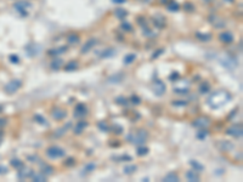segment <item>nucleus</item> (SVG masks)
Here are the masks:
<instances>
[{
  "label": "nucleus",
  "mask_w": 243,
  "mask_h": 182,
  "mask_svg": "<svg viewBox=\"0 0 243 182\" xmlns=\"http://www.w3.org/2000/svg\"><path fill=\"white\" fill-rule=\"evenodd\" d=\"M230 100H231V95H230L227 91H225V90H220V91H216V92H214V94H212L209 96L208 105L212 108L216 109V108L224 106L225 103L227 101H230Z\"/></svg>",
  "instance_id": "nucleus-1"
},
{
  "label": "nucleus",
  "mask_w": 243,
  "mask_h": 182,
  "mask_svg": "<svg viewBox=\"0 0 243 182\" xmlns=\"http://www.w3.org/2000/svg\"><path fill=\"white\" fill-rule=\"evenodd\" d=\"M148 137V134L145 130H139L136 132H131L126 136V140L134 145H144Z\"/></svg>",
  "instance_id": "nucleus-2"
},
{
  "label": "nucleus",
  "mask_w": 243,
  "mask_h": 182,
  "mask_svg": "<svg viewBox=\"0 0 243 182\" xmlns=\"http://www.w3.org/2000/svg\"><path fill=\"white\" fill-rule=\"evenodd\" d=\"M219 61H220V63L223 64V66L225 67V68H227V69H230V71H232V69H235L236 67H237V60L235 58V57H232V56H230V55H223L220 58H219Z\"/></svg>",
  "instance_id": "nucleus-3"
},
{
  "label": "nucleus",
  "mask_w": 243,
  "mask_h": 182,
  "mask_svg": "<svg viewBox=\"0 0 243 182\" xmlns=\"http://www.w3.org/2000/svg\"><path fill=\"white\" fill-rule=\"evenodd\" d=\"M66 154L65 149H62L61 147L57 146H51L46 149V155L50 159H57V158H62L63 155Z\"/></svg>",
  "instance_id": "nucleus-4"
},
{
  "label": "nucleus",
  "mask_w": 243,
  "mask_h": 182,
  "mask_svg": "<svg viewBox=\"0 0 243 182\" xmlns=\"http://www.w3.org/2000/svg\"><path fill=\"white\" fill-rule=\"evenodd\" d=\"M151 89H152V91L155 92L157 96H162V95H164V92L167 91V86H165V84L162 82V80H155L152 83V85H151Z\"/></svg>",
  "instance_id": "nucleus-5"
},
{
  "label": "nucleus",
  "mask_w": 243,
  "mask_h": 182,
  "mask_svg": "<svg viewBox=\"0 0 243 182\" xmlns=\"http://www.w3.org/2000/svg\"><path fill=\"white\" fill-rule=\"evenodd\" d=\"M209 125H210V119L207 118V116H198L197 119L193 120V126L198 129H206Z\"/></svg>",
  "instance_id": "nucleus-6"
},
{
  "label": "nucleus",
  "mask_w": 243,
  "mask_h": 182,
  "mask_svg": "<svg viewBox=\"0 0 243 182\" xmlns=\"http://www.w3.org/2000/svg\"><path fill=\"white\" fill-rule=\"evenodd\" d=\"M88 113V108L86 106L84 105V103H78V105L75 106L74 108V118H83V116H85Z\"/></svg>",
  "instance_id": "nucleus-7"
},
{
  "label": "nucleus",
  "mask_w": 243,
  "mask_h": 182,
  "mask_svg": "<svg viewBox=\"0 0 243 182\" xmlns=\"http://www.w3.org/2000/svg\"><path fill=\"white\" fill-rule=\"evenodd\" d=\"M242 132H243V130L241 125H232L226 130V134L230 136H234V137H241Z\"/></svg>",
  "instance_id": "nucleus-8"
},
{
  "label": "nucleus",
  "mask_w": 243,
  "mask_h": 182,
  "mask_svg": "<svg viewBox=\"0 0 243 182\" xmlns=\"http://www.w3.org/2000/svg\"><path fill=\"white\" fill-rule=\"evenodd\" d=\"M51 115H53V118L55 120H62V119H65L66 118V115H67V112L65 109H62V108H54L53 109V113H51Z\"/></svg>",
  "instance_id": "nucleus-9"
},
{
  "label": "nucleus",
  "mask_w": 243,
  "mask_h": 182,
  "mask_svg": "<svg viewBox=\"0 0 243 182\" xmlns=\"http://www.w3.org/2000/svg\"><path fill=\"white\" fill-rule=\"evenodd\" d=\"M21 82L20 80H12V82H10L7 85H6V87H5V90L7 91L9 94H14L15 91H17L20 87H21Z\"/></svg>",
  "instance_id": "nucleus-10"
},
{
  "label": "nucleus",
  "mask_w": 243,
  "mask_h": 182,
  "mask_svg": "<svg viewBox=\"0 0 243 182\" xmlns=\"http://www.w3.org/2000/svg\"><path fill=\"white\" fill-rule=\"evenodd\" d=\"M219 40L224 44H231L234 41V35L230 32H224V33L219 34Z\"/></svg>",
  "instance_id": "nucleus-11"
},
{
  "label": "nucleus",
  "mask_w": 243,
  "mask_h": 182,
  "mask_svg": "<svg viewBox=\"0 0 243 182\" xmlns=\"http://www.w3.org/2000/svg\"><path fill=\"white\" fill-rule=\"evenodd\" d=\"M86 126H88V123H86L85 120H80V122H78V123L75 124V126H74V129H73V131H74V134L79 135V134H82V132L84 131Z\"/></svg>",
  "instance_id": "nucleus-12"
},
{
  "label": "nucleus",
  "mask_w": 243,
  "mask_h": 182,
  "mask_svg": "<svg viewBox=\"0 0 243 182\" xmlns=\"http://www.w3.org/2000/svg\"><path fill=\"white\" fill-rule=\"evenodd\" d=\"M95 43H96L95 39H89V40L83 45V47H82V50H80V52H82V54H86V52H89V51H90V50L94 47Z\"/></svg>",
  "instance_id": "nucleus-13"
},
{
  "label": "nucleus",
  "mask_w": 243,
  "mask_h": 182,
  "mask_svg": "<svg viewBox=\"0 0 243 182\" xmlns=\"http://www.w3.org/2000/svg\"><path fill=\"white\" fill-rule=\"evenodd\" d=\"M218 147L223 152H230V151L234 149V145L231 143V142H228V141H221L220 143L218 145Z\"/></svg>",
  "instance_id": "nucleus-14"
},
{
  "label": "nucleus",
  "mask_w": 243,
  "mask_h": 182,
  "mask_svg": "<svg viewBox=\"0 0 243 182\" xmlns=\"http://www.w3.org/2000/svg\"><path fill=\"white\" fill-rule=\"evenodd\" d=\"M186 178L188 180V181H191V182H197V181H199V174H198V171H196V170H190V171H187L186 173Z\"/></svg>",
  "instance_id": "nucleus-15"
},
{
  "label": "nucleus",
  "mask_w": 243,
  "mask_h": 182,
  "mask_svg": "<svg viewBox=\"0 0 243 182\" xmlns=\"http://www.w3.org/2000/svg\"><path fill=\"white\" fill-rule=\"evenodd\" d=\"M68 50V47L67 46H65V47H58V49H51V50H49L47 51V54L50 55V56H58V55H62L63 52H66V51Z\"/></svg>",
  "instance_id": "nucleus-16"
},
{
  "label": "nucleus",
  "mask_w": 243,
  "mask_h": 182,
  "mask_svg": "<svg viewBox=\"0 0 243 182\" xmlns=\"http://www.w3.org/2000/svg\"><path fill=\"white\" fill-rule=\"evenodd\" d=\"M209 21L213 23V25H214L215 28H223V27H225V22L221 21L218 16H213V17H210Z\"/></svg>",
  "instance_id": "nucleus-17"
},
{
  "label": "nucleus",
  "mask_w": 243,
  "mask_h": 182,
  "mask_svg": "<svg viewBox=\"0 0 243 182\" xmlns=\"http://www.w3.org/2000/svg\"><path fill=\"white\" fill-rule=\"evenodd\" d=\"M198 91H199V94H202V95L209 94V91H210V85H209V83H202V84H199Z\"/></svg>",
  "instance_id": "nucleus-18"
},
{
  "label": "nucleus",
  "mask_w": 243,
  "mask_h": 182,
  "mask_svg": "<svg viewBox=\"0 0 243 182\" xmlns=\"http://www.w3.org/2000/svg\"><path fill=\"white\" fill-rule=\"evenodd\" d=\"M67 41H68L69 45H77V44H79L80 38H79V35H77V34H71L67 38Z\"/></svg>",
  "instance_id": "nucleus-19"
},
{
  "label": "nucleus",
  "mask_w": 243,
  "mask_h": 182,
  "mask_svg": "<svg viewBox=\"0 0 243 182\" xmlns=\"http://www.w3.org/2000/svg\"><path fill=\"white\" fill-rule=\"evenodd\" d=\"M32 175H33V171L31 170V169H28V167L22 169V170L18 173V177L20 178H27V177H29Z\"/></svg>",
  "instance_id": "nucleus-20"
},
{
  "label": "nucleus",
  "mask_w": 243,
  "mask_h": 182,
  "mask_svg": "<svg viewBox=\"0 0 243 182\" xmlns=\"http://www.w3.org/2000/svg\"><path fill=\"white\" fill-rule=\"evenodd\" d=\"M24 5H31V4H29V3H26V1H18V3L15 5V7H16V9H17V10L21 12V14H22L24 17H26V16H27L28 14L24 11Z\"/></svg>",
  "instance_id": "nucleus-21"
},
{
  "label": "nucleus",
  "mask_w": 243,
  "mask_h": 182,
  "mask_svg": "<svg viewBox=\"0 0 243 182\" xmlns=\"http://www.w3.org/2000/svg\"><path fill=\"white\" fill-rule=\"evenodd\" d=\"M163 181L164 182H177L179 181V176L175 174V173H169V174H167L165 175V177L163 178Z\"/></svg>",
  "instance_id": "nucleus-22"
},
{
  "label": "nucleus",
  "mask_w": 243,
  "mask_h": 182,
  "mask_svg": "<svg viewBox=\"0 0 243 182\" xmlns=\"http://www.w3.org/2000/svg\"><path fill=\"white\" fill-rule=\"evenodd\" d=\"M77 68H78V62H77V61H71V62H68L65 66V71L66 72H72V71H75Z\"/></svg>",
  "instance_id": "nucleus-23"
},
{
  "label": "nucleus",
  "mask_w": 243,
  "mask_h": 182,
  "mask_svg": "<svg viewBox=\"0 0 243 182\" xmlns=\"http://www.w3.org/2000/svg\"><path fill=\"white\" fill-rule=\"evenodd\" d=\"M196 36H197V39H199L201 41H209L212 39L210 33H197Z\"/></svg>",
  "instance_id": "nucleus-24"
},
{
  "label": "nucleus",
  "mask_w": 243,
  "mask_h": 182,
  "mask_svg": "<svg viewBox=\"0 0 243 182\" xmlns=\"http://www.w3.org/2000/svg\"><path fill=\"white\" fill-rule=\"evenodd\" d=\"M190 164H191V166H192V169L193 170H196V171H203L204 170V166L201 164V163H198L197 160H190Z\"/></svg>",
  "instance_id": "nucleus-25"
},
{
  "label": "nucleus",
  "mask_w": 243,
  "mask_h": 182,
  "mask_svg": "<svg viewBox=\"0 0 243 182\" xmlns=\"http://www.w3.org/2000/svg\"><path fill=\"white\" fill-rule=\"evenodd\" d=\"M62 66H63V60H61V58H56V60H54L53 62H51V68L55 69V71L60 69Z\"/></svg>",
  "instance_id": "nucleus-26"
},
{
  "label": "nucleus",
  "mask_w": 243,
  "mask_h": 182,
  "mask_svg": "<svg viewBox=\"0 0 243 182\" xmlns=\"http://www.w3.org/2000/svg\"><path fill=\"white\" fill-rule=\"evenodd\" d=\"M114 55V50L113 49H111V47H108V49H106V50H104L101 52V57L102 58H109V57H112Z\"/></svg>",
  "instance_id": "nucleus-27"
},
{
  "label": "nucleus",
  "mask_w": 243,
  "mask_h": 182,
  "mask_svg": "<svg viewBox=\"0 0 243 182\" xmlns=\"http://www.w3.org/2000/svg\"><path fill=\"white\" fill-rule=\"evenodd\" d=\"M42 170H43L44 175H51L54 173V167L51 165H47V164H42Z\"/></svg>",
  "instance_id": "nucleus-28"
},
{
  "label": "nucleus",
  "mask_w": 243,
  "mask_h": 182,
  "mask_svg": "<svg viewBox=\"0 0 243 182\" xmlns=\"http://www.w3.org/2000/svg\"><path fill=\"white\" fill-rule=\"evenodd\" d=\"M32 177H33V181H36V182H44V181H46V175H44L43 173L33 174Z\"/></svg>",
  "instance_id": "nucleus-29"
},
{
  "label": "nucleus",
  "mask_w": 243,
  "mask_h": 182,
  "mask_svg": "<svg viewBox=\"0 0 243 182\" xmlns=\"http://www.w3.org/2000/svg\"><path fill=\"white\" fill-rule=\"evenodd\" d=\"M114 15H116L118 18H124L125 16H128V11L122 9V7H118V9H116V11H114Z\"/></svg>",
  "instance_id": "nucleus-30"
},
{
  "label": "nucleus",
  "mask_w": 243,
  "mask_h": 182,
  "mask_svg": "<svg viewBox=\"0 0 243 182\" xmlns=\"http://www.w3.org/2000/svg\"><path fill=\"white\" fill-rule=\"evenodd\" d=\"M168 10L171 11V12H176L180 10V5H179L176 1H173V0H170L169 4H168Z\"/></svg>",
  "instance_id": "nucleus-31"
},
{
  "label": "nucleus",
  "mask_w": 243,
  "mask_h": 182,
  "mask_svg": "<svg viewBox=\"0 0 243 182\" xmlns=\"http://www.w3.org/2000/svg\"><path fill=\"white\" fill-rule=\"evenodd\" d=\"M135 58H136V55L135 54H128V55H125V57H124V64H131L134 61H135Z\"/></svg>",
  "instance_id": "nucleus-32"
},
{
  "label": "nucleus",
  "mask_w": 243,
  "mask_h": 182,
  "mask_svg": "<svg viewBox=\"0 0 243 182\" xmlns=\"http://www.w3.org/2000/svg\"><path fill=\"white\" fill-rule=\"evenodd\" d=\"M68 127H71V123H67V124L65 125V127H61V129H58L57 131H56V134H55V136H56V137H60V136H62V135H65V134H66V131L68 130Z\"/></svg>",
  "instance_id": "nucleus-33"
},
{
  "label": "nucleus",
  "mask_w": 243,
  "mask_h": 182,
  "mask_svg": "<svg viewBox=\"0 0 243 182\" xmlns=\"http://www.w3.org/2000/svg\"><path fill=\"white\" fill-rule=\"evenodd\" d=\"M34 120H35L38 124L47 126V122H46V119L44 118V116H42L40 114H35V115H34Z\"/></svg>",
  "instance_id": "nucleus-34"
},
{
  "label": "nucleus",
  "mask_w": 243,
  "mask_h": 182,
  "mask_svg": "<svg viewBox=\"0 0 243 182\" xmlns=\"http://www.w3.org/2000/svg\"><path fill=\"white\" fill-rule=\"evenodd\" d=\"M137 170V166L136 165H126L125 167H124V173L126 174V175H130V174H133V173H135Z\"/></svg>",
  "instance_id": "nucleus-35"
},
{
  "label": "nucleus",
  "mask_w": 243,
  "mask_h": 182,
  "mask_svg": "<svg viewBox=\"0 0 243 182\" xmlns=\"http://www.w3.org/2000/svg\"><path fill=\"white\" fill-rule=\"evenodd\" d=\"M97 127L101 130V131H104V132L109 131V126L107 125L106 122H100V123H97Z\"/></svg>",
  "instance_id": "nucleus-36"
},
{
  "label": "nucleus",
  "mask_w": 243,
  "mask_h": 182,
  "mask_svg": "<svg viewBox=\"0 0 243 182\" xmlns=\"http://www.w3.org/2000/svg\"><path fill=\"white\" fill-rule=\"evenodd\" d=\"M109 130H112V131H113L114 134H117V135H119V134L123 132V127H122L120 125H117V124L112 125V126L109 127Z\"/></svg>",
  "instance_id": "nucleus-37"
},
{
  "label": "nucleus",
  "mask_w": 243,
  "mask_h": 182,
  "mask_svg": "<svg viewBox=\"0 0 243 182\" xmlns=\"http://www.w3.org/2000/svg\"><path fill=\"white\" fill-rule=\"evenodd\" d=\"M152 21H153V23L156 24V27H158V28H163L164 25H165V21H164V18L161 21V20H158L157 17H153Z\"/></svg>",
  "instance_id": "nucleus-38"
},
{
  "label": "nucleus",
  "mask_w": 243,
  "mask_h": 182,
  "mask_svg": "<svg viewBox=\"0 0 243 182\" xmlns=\"http://www.w3.org/2000/svg\"><path fill=\"white\" fill-rule=\"evenodd\" d=\"M148 152H150V149L147 147H144V146L137 148V155H140V157H144V155H146Z\"/></svg>",
  "instance_id": "nucleus-39"
},
{
  "label": "nucleus",
  "mask_w": 243,
  "mask_h": 182,
  "mask_svg": "<svg viewBox=\"0 0 243 182\" xmlns=\"http://www.w3.org/2000/svg\"><path fill=\"white\" fill-rule=\"evenodd\" d=\"M116 103H117V105H119V106H126L128 105V103H129V101H128L125 97H117L116 98Z\"/></svg>",
  "instance_id": "nucleus-40"
},
{
  "label": "nucleus",
  "mask_w": 243,
  "mask_h": 182,
  "mask_svg": "<svg viewBox=\"0 0 243 182\" xmlns=\"http://www.w3.org/2000/svg\"><path fill=\"white\" fill-rule=\"evenodd\" d=\"M120 28H122L123 31H125V32H131V31H133V25H131L130 23H128V22H123V23L120 24Z\"/></svg>",
  "instance_id": "nucleus-41"
},
{
  "label": "nucleus",
  "mask_w": 243,
  "mask_h": 182,
  "mask_svg": "<svg viewBox=\"0 0 243 182\" xmlns=\"http://www.w3.org/2000/svg\"><path fill=\"white\" fill-rule=\"evenodd\" d=\"M207 136H208V131H207V130L199 129V131H198V134H197V138H199V140H204Z\"/></svg>",
  "instance_id": "nucleus-42"
},
{
  "label": "nucleus",
  "mask_w": 243,
  "mask_h": 182,
  "mask_svg": "<svg viewBox=\"0 0 243 182\" xmlns=\"http://www.w3.org/2000/svg\"><path fill=\"white\" fill-rule=\"evenodd\" d=\"M11 164H12V166H15L16 169H22L23 167V163L20 159H12Z\"/></svg>",
  "instance_id": "nucleus-43"
},
{
  "label": "nucleus",
  "mask_w": 243,
  "mask_h": 182,
  "mask_svg": "<svg viewBox=\"0 0 243 182\" xmlns=\"http://www.w3.org/2000/svg\"><path fill=\"white\" fill-rule=\"evenodd\" d=\"M95 167H96V165H95L94 163H90V164L85 165V167H84V171H85L86 174H89V173H91L93 170H95Z\"/></svg>",
  "instance_id": "nucleus-44"
},
{
  "label": "nucleus",
  "mask_w": 243,
  "mask_h": 182,
  "mask_svg": "<svg viewBox=\"0 0 243 182\" xmlns=\"http://www.w3.org/2000/svg\"><path fill=\"white\" fill-rule=\"evenodd\" d=\"M177 79H180V73H179V72H173L169 75V80L170 82H176Z\"/></svg>",
  "instance_id": "nucleus-45"
},
{
  "label": "nucleus",
  "mask_w": 243,
  "mask_h": 182,
  "mask_svg": "<svg viewBox=\"0 0 243 182\" xmlns=\"http://www.w3.org/2000/svg\"><path fill=\"white\" fill-rule=\"evenodd\" d=\"M130 102L133 103V105H140V103H141V98H140L139 96H136V95H133L130 97Z\"/></svg>",
  "instance_id": "nucleus-46"
},
{
  "label": "nucleus",
  "mask_w": 243,
  "mask_h": 182,
  "mask_svg": "<svg viewBox=\"0 0 243 182\" xmlns=\"http://www.w3.org/2000/svg\"><path fill=\"white\" fill-rule=\"evenodd\" d=\"M173 106H175V107H185V106H187V102L186 101H174Z\"/></svg>",
  "instance_id": "nucleus-47"
},
{
  "label": "nucleus",
  "mask_w": 243,
  "mask_h": 182,
  "mask_svg": "<svg viewBox=\"0 0 243 182\" xmlns=\"http://www.w3.org/2000/svg\"><path fill=\"white\" fill-rule=\"evenodd\" d=\"M163 52H164V50H163V49H158L157 51H155V52H153V55H152V58H153V60L158 58V57H159V56H161V55H162Z\"/></svg>",
  "instance_id": "nucleus-48"
},
{
  "label": "nucleus",
  "mask_w": 243,
  "mask_h": 182,
  "mask_svg": "<svg viewBox=\"0 0 243 182\" xmlns=\"http://www.w3.org/2000/svg\"><path fill=\"white\" fill-rule=\"evenodd\" d=\"M122 79H123V75L118 74V75H114L113 78H111V79H109V80H111L112 83H118V82H120Z\"/></svg>",
  "instance_id": "nucleus-49"
},
{
  "label": "nucleus",
  "mask_w": 243,
  "mask_h": 182,
  "mask_svg": "<svg viewBox=\"0 0 243 182\" xmlns=\"http://www.w3.org/2000/svg\"><path fill=\"white\" fill-rule=\"evenodd\" d=\"M75 164V159L74 158H68L66 162H65V165L66 166H73Z\"/></svg>",
  "instance_id": "nucleus-50"
},
{
  "label": "nucleus",
  "mask_w": 243,
  "mask_h": 182,
  "mask_svg": "<svg viewBox=\"0 0 243 182\" xmlns=\"http://www.w3.org/2000/svg\"><path fill=\"white\" fill-rule=\"evenodd\" d=\"M184 9L186 10V11H193V4L192 3H186L185 5H184Z\"/></svg>",
  "instance_id": "nucleus-51"
},
{
  "label": "nucleus",
  "mask_w": 243,
  "mask_h": 182,
  "mask_svg": "<svg viewBox=\"0 0 243 182\" xmlns=\"http://www.w3.org/2000/svg\"><path fill=\"white\" fill-rule=\"evenodd\" d=\"M144 33L146 36H153V32L148 27H144Z\"/></svg>",
  "instance_id": "nucleus-52"
},
{
  "label": "nucleus",
  "mask_w": 243,
  "mask_h": 182,
  "mask_svg": "<svg viewBox=\"0 0 243 182\" xmlns=\"http://www.w3.org/2000/svg\"><path fill=\"white\" fill-rule=\"evenodd\" d=\"M119 160H133V158L131 157H129V155H123V157H120V158H118Z\"/></svg>",
  "instance_id": "nucleus-53"
},
{
  "label": "nucleus",
  "mask_w": 243,
  "mask_h": 182,
  "mask_svg": "<svg viewBox=\"0 0 243 182\" xmlns=\"http://www.w3.org/2000/svg\"><path fill=\"white\" fill-rule=\"evenodd\" d=\"M10 60H11L12 62H15V63H18V62H20V58H18V57H17L16 55H15V56H14V55H12V56L10 57Z\"/></svg>",
  "instance_id": "nucleus-54"
},
{
  "label": "nucleus",
  "mask_w": 243,
  "mask_h": 182,
  "mask_svg": "<svg viewBox=\"0 0 243 182\" xmlns=\"http://www.w3.org/2000/svg\"><path fill=\"white\" fill-rule=\"evenodd\" d=\"M112 1H113L114 4H124L125 0H112Z\"/></svg>",
  "instance_id": "nucleus-55"
},
{
  "label": "nucleus",
  "mask_w": 243,
  "mask_h": 182,
  "mask_svg": "<svg viewBox=\"0 0 243 182\" xmlns=\"http://www.w3.org/2000/svg\"><path fill=\"white\" fill-rule=\"evenodd\" d=\"M29 159H32V160H33L32 163H35V160H38V159H39V158H38V157H36V155H34V157H29Z\"/></svg>",
  "instance_id": "nucleus-56"
},
{
  "label": "nucleus",
  "mask_w": 243,
  "mask_h": 182,
  "mask_svg": "<svg viewBox=\"0 0 243 182\" xmlns=\"http://www.w3.org/2000/svg\"><path fill=\"white\" fill-rule=\"evenodd\" d=\"M225 1H227V3H230V4H232V3H235V0H225Z\"/></svg>",
  "instance_id": "nucleus-57"
},
{
  "label": "nucleus",
  "mask_w": 243,
  "mask_h": 182,
  "mask_svg": "<svg viewBox=\"0 0 243 182\" xmlns=\"http://www.w3.org/2000/svg\"><path fill=\"white\" fill-rule=\"evenodd\" d=\"M204 1H212V0H204Z\"/></svg>",
  "instance_id": "nucleus-58"
}]
</instances>
